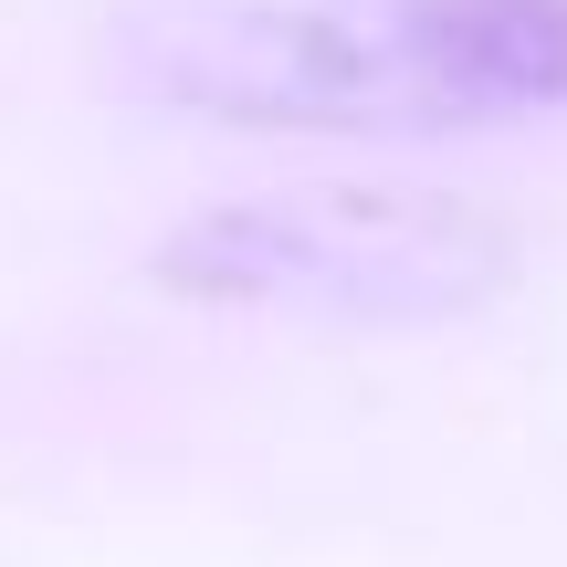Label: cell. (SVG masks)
I'll list each match as a JSON object with an SVG mask.
<instances>
[{"label":"cell","instance_id":"obj_1","mask_svg":"<svg viewBox=\"0 0 567 567\" xmlns=\"http://www.w3.org/2000/svg\"><path fill=\"white\" fill-rule=\"evenodd\" d=\"M95 84L210 137H505L567 116V0H116Z\"/></svg>","mask_w":567,"mask_h":567},{"label":"cell","instance_id":"obj_2","mask_svg":"<svg viewBox=\"0 0 567 567\" xmlns=\"http://www.w3.org/2000/svg\"><path fill=\"white\" fill-rule=\"evenodd\" d=\"M526 243L463 189L410 179H295L189 200L147 252V284L200 316L295 326H463L515 295Z\"/></svg>","mask_w":567,"mask_h":567}]
</instances>
